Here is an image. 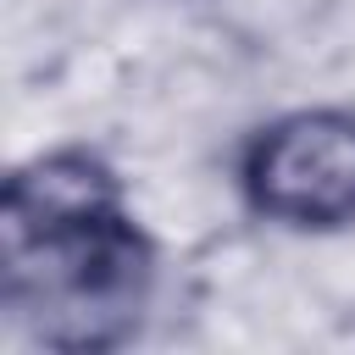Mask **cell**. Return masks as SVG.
Segmentation results:
<instances>
[{"label":"cell","instance_id":"2","mask_svg":"<svg viewBox=\"0 0 355 355\" xmlns=\"http://www.w3.org/2000/svg\"><path fill=\"white\" fill-rule=\"evenodd\" d=\"M244 194L283 227H338L355 216V111H294L244 150Z\"/></svg>","mask_w":355,"mask_h":355},{"label":"cell","instance_id":"1","mask_svg":"<svg viewBox=\"0 0 355 355\" xmlns=\"http://www.w3.org/2000/svg\"><path fill=\"white\" fill-rule=\"evenodd\" d=\"M150 244L122 211L111 172L50 155L11 178L0 211V300L50 349H111L139 327Z\"/></svg>","mask_w":355,"mask_h":355}]
</instances>
